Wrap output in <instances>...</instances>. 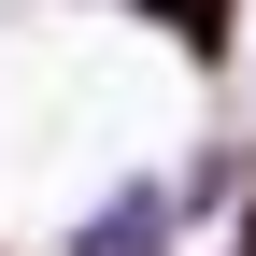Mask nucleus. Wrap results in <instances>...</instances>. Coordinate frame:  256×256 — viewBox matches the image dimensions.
<instances>
[{"label": "nucleus", "mask_w": 256, "mask_h": 256, "mask_svg": "<svg viewBox=\"0 0 256 256\" xmlns=\"http://www.w3.org/2000/svg\"><path fill=\"white\" fill-rule=\"evenodd\" d=\"M128 28H156L171 43V72H200V86H228L242 57H256V0H114Z\"/></svg>", "instance_id": "nucleus-1"}, {"label": "nucleus", "mask_w": 256, "mask_h": 256, "mask_svg": "<svg viewBox=\"0 0 256 256\" xmlns=\"http://www.w3.org/2000/svg\"><path fill=\"white\" fill-rule=\"evenodd\" d=\"M214 256H256V142H242V200H228V242Z\"/></svg>", "instance_id": "nucleus-2"}, {"label": "nucleus", "mask_w": 256, "mask_h": 256, "mask_svg": "<svg viewBox=\"0 0 256 256\" xmlns=\"http://www.w3.org/2000/svg\"><path fill=\"white\" fill-rule=\"evenodd\" d=\"M242 72H256V57H242Z\"/></svg>", "instance_id": "nucleus-3"}]
</instances>
